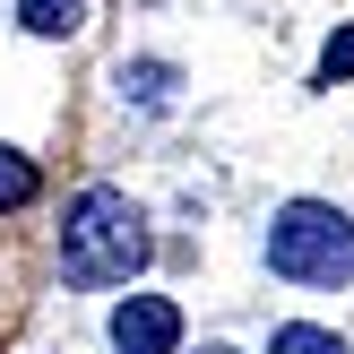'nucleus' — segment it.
<instances>
[{"instance_id": "nucleus-5", "label": "nucleus", "mask_w": 354, "mask_h": 354, "mask_svg": "<svg viewBox=\"0 0 354 354\" xmlns=\"http://www.w3.org/2000/svg\"><path fill=\"white\" fill-rule=\"evenodd\" d=\"M268 354H346V337H337V328L294 320V328H277V337H268Z\"/></svg>"}, {"instance_id": "nucleus-3", "label": "nucleus", "mask_w": 354, "mask_h": 354, "mask_svg": "<svg viewBox=\"0 0 354 354\" xmlns=\"http://www.w3.org/2000/svg\"><path fill=\"white\" fill-rule=\"evenodd\" d=\"M113 346L121 354H173L182 346V311L165 294H130V303H113Z\"/></svg>"}, {"instance_id": "nucleus-2", "label": "nucleus", "mask_w": 354, "mask_h": 354, "mask_svg": "<svg viewBox=\"0 0 354 354\" xmlns=\"http://www.w3.org/2000/svg\"><path fill=\"white\" fill-rule=\"evenodd\" d=\"M268 268L294 286H346L354 277V216L328 199H294L268 225Z\"/></svg>"}, {"instance_id": "nucleus-8", "label": "nucleus", "mask_w": 354, "mask_h": 354, "mask_svg": "<svg viewBox=\"0 0 354 354\" xmlns=\"http://www.w3.org/2000/svg\"><path fill=\"white\" fill-rule=\"evenodd\" d=\"M337 78H354V26H337L320 44V86H337Z\"/></svg>"}, {"instance_id": "nucleus-6", "label": "nucleus", "mask_w": 354, "mask_h": 354, "mask_svg": "<svg viewBox=\"0 0 354 354\" xmlns=\"http://www.w3.org/2000/svg\"><path fill=\"white\" fill-rule=\"evenodd\" d=\"M35 190H44V173H35L17 147H0V207H26Z\"/></svg>"}, {"instance_id": "nucleus-4", "label": "nucleus", "mask_w": 354, "mask_h": 354, "mask_svg": "<svg viewBox=\"0 0 354 354\" xmlns=\"http://www.w3.org/2000/svg\"><path fill=\"white\" fill-rule=\"evenodd\" d=\"M17 17H26V35H78V17H86V0H17Z\"/></svg>"}, {"instance_id": "nucleus-7", "label": "nucleus", "mask_w": 354, "mask_h": 354, "mask_svg": "<svg viewBox=\"0 0 354 354\" xmlns=\"http://www.w3.org/2000/svg\"><path fill=\"white\" fill-rule=\"evenodd\" d=\"M165 86H173V69H165V61H121V95L165 104Z\"/></svg>"}, {"instance_id": "nucleus-1", "label": "nucleus", "mask_w": 354, "mask_h": 354, "mask_svg": "<svg viewBox=\"0 0 354 354\" xmlns=\"http://www.w3.org/2000/svg\"><path fill=\"white\" fill-rule=\"evenodd\" d=\"M147 251L156 242H147V216H138L130 190L95 182L69 199V216H61V277L69 286H130L147 268Z\"/></svg>"}]
</instances>
